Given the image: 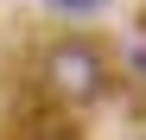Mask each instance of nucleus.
<instances>
[{"label":"nucleus","mask_w":146,"mask_h":140,"mask_svg":"<svg viewBox=\"0 0 146 140\" xmlns=\"http://www.w3.org/2000/svg\"><path fill=\"white\" fill-rule=\"evenodd\" d=\"M108 83H114L108 51L89 45V38H76V32H64V38H51V45L38 51V96L57 102V108H89V102H102Z\"/></svg>","instance_id":"1"},{"label":"nucleus","mask_w":146,"mask_h":140,"mask_svg":"<svg viewBox=\"0 0 146 140\" xmlns=\"http://www.w3.org/2000/svg\"><path fill=\"white\" fill-rule=\"evenodd\" d=\"M13 140H76V134H70L64 121H26V127H19Z\"/></svg>","instance_id":"2"},{"label":"nucleus","mask_w":146,"mask_h":140,"mask_svg":"<svg viewBox=\"0 0 146 140\" xmlns=\"http://www.w3.org/2000/svg\"><path fill=\"white\" fill-rule=\"evenodd\" d=\"M127 77L146 89V32H133V38H127Z\"/></svg>","instance_id":"3"},{"label":"nucleus","mask_w":146,"mask_h":140,"mask_svg":"<svg viewBox=\"0 0 146 140\" xmlns=\"http://www.w3.org/2000/svg\"><path fill=\"white\" fill-rule=\"evenodd\" d=\"M51 13H64V19H89V13H102L108 0H44Z\"/></svg>","instance_id":"4"},{"label":"nucleus","mask_w":146,"mask_h":140,"mask_svg":"<svg viewBox=\"0 0 146 140\" xmlns=\"http://www.w3.org/2000/svg\"><path fill=\"white\" fill-rule=\"evenodd\" d=\"M140 140H146V127H140Z\"/></svg>","instance_id":"5"}]
</instances>
